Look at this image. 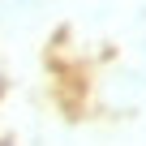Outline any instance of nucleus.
<instances>
[{
	"instance_id": "obj_1",
	"label": "nucleus",
	"mask_w": 146,
	"mask_h": 146,
	"mask_svg": "<svg viewBox=\"0 0 146 146\" xmlns=\"http://www.w3.org/2000/svg\"><path fill=\"white\" fill-rule=\"evenodd\" d=\"M0 146H13V142H0Z\"/></svg>"
}]
</instances>
